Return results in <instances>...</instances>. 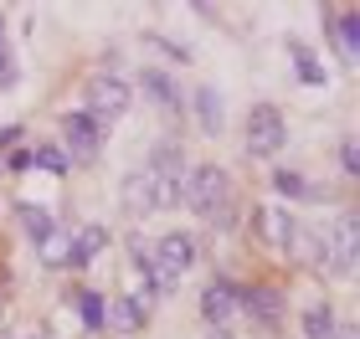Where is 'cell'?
I'll use <instances>...</instances> for the list:
<instances>
[{
    "instance_id": "cell-1",
    "label": "cell",
    "mask_w": 360,
    "mask_h": 339,
    "mask_svg": "<svg viewBox=\"0 0 360 339\" xmlns=\"http://www.w3.org/2000/svg\"><path fill=\"white\" fill-rule=\"evenodd\" d=\"M180 206H191L211 226H232V180L221 165H195L180 175Z\"/></svg>"
},
{
    "instance_id": "cell-2",
    "label": "cell",
    "mask_w": 360,
    "mask_h": 339,
    "mask_svg": "<svg viewBox=\"0 0 360 339\" xmlns=\"http://www.w3.org/2000/svg\"><path fill=\"white\" fill-rule=\"evenodd\" d=\"M195 267V237L191 232H165L160 241H150V298L170 293L180 272Z\"/></svg>"
},
{
    "instance_id": "cell-3",
    "label": "cell",
    "mask_w": 360,
    "mask_h": 339,
    "mask_svg": "<svg viewBox=\"0 0 360 339\" xmlns=\"http://www.w3.org/2000/svg\"><path fill=\"white\" fill-rule=\"evenodd\" d=\"M355 237H360V221H355V216H340L330 232L319 237V262L330 267L335 278H355V262H360Z\"/></svg>"
},
{
    "instance_id": "cell-4",
    "label": "cell",
    "mask_w": 360,
    "mask_h": 339,
    "mask_svg": "<svg viewBox=\"0 0 360 339\" xmlns=\"http://www.w3.org/2000/svg\"><path fill=\"white\" fill-rule=\"evenodd\" d=\"M288 144V124H283V113H278L273 103H257L252 113H248V154L252 159H268V154H278Z\"/></svg>"
},
{
    "instance_id": "cell-5",
    "label": "cell",
    "mask_w": 360,
    "mask_h": 339,
    "mask_svg": "<svg viewBox=\"0 0 360 339\" xmlns=\"http://www.w3.org/2000/svg\"><path fill=\"white\" fill-rule=\"evenodd\" d=\"M83 98H88V108H83V113H93L98 124H103V119H119V113L129 108V83H124L119 72H98L93 83H88Z\"/></svg>"
},
{
    "instance_id": "cell-6",
    "label": "cell",
    "mask_w": 360,
    "mask_h": 339,
    "mask_svg": "<svg viewBox=\"0 0 360 339\" xmlns=\"http://www.w3.org/2000/svg\"><path fill=\"white\" fill-rule=\"evenodd\" d=\"M252 237L273 252H288L293 241H299V221H293L283 206H257L252 211Z\"/></svg>"
},
{
    "instance_id": "cell-7",
    "label": "cell",
    "mask_w": 360,
    "mask_h": 339,
    "mask_svg": "<svg viewBox=\"0 0 360 339\" xmlns=\"http://www.w3.org/2000/svg\"><path fill=\"white\" fill-rule=\"evenodd\" d=\"M62 144H68L72 159H98V144H103V124L93 119V113H68L62 119Z\"/></svg>"
},
{
    "instance_id": "cell-8",
    "label": "cell",
    "mask_w": 360,
    "mask_h": 339,
    "mask_svg": "<svg viewBox=\"0 0 360 339\" xmlns=\"http://www.w3.org/2000/svg\"><path fill=\"white\" fill-rule=\"evenodd\" d=\"M237 303H242V288L237 283H211L206 293H201V314H206V324H226V319L237 314Z\"/></svg>"
},
{
    "instance_id": "cell-9",
    "label": "cell",
    "mask_w": 360,
    "mask_h": 339,
    "mask_svg": "<svg viewBox=\"0 0 360 339\" xmlns=\"http://www.w3.org/2000/svg\"><path fill=\"white\" fill-rule=\"evenodd\" d=\"M119 190H124V211H129V216H155V211H160V206H155V180H150L144 170H134Z\"/></svg>"
},
{
    "instance_id": "cell-10",
    "label": "cell",
    "mask_w": 360,
    "mask_h": 339,
    "mask_svg": "<svg viewBox=\"0 0 360 339\" xmlns=\"http://www.w3.org/2000/svg\"><path fill=\"white\" fill-rule=\"evenodd\" d=\"M108 324L119 334H139L144 324H150V293H134V298H119L108 314Z\"/></svg>"
},
{
    "instance_id": "cell-11",
    "label": "cell",
    "mask_w": 360,
    "mask_h": 339,
    "mask_svg": "<svg viewBox=\"0 0 360 339\" xmlns=\"http://www.w3.org/2000/svg\"><path fill=\"white\" fill-rule=\"evenodd\" d=\"M237 309H252L257 324H273L278 314H283V298L273 293V288H242V303Z\"/></svg>"
},
{
    "instance_id": "cell-12",
    "label": "cell",
    "mask_w": 360,
    "mask_h": 339,
    "mask_svg": "<svg viewBox=\"0 0 360 339\" xmlns=\"http://www.w3.org/2000/svg\"><path fill=\"white\" fill-rule=\"evenodd\" d=\"M139 88L155 98V108H165V113L180 108V88H175V77H170V72H155V67H150V72L139 77Z\"/></svg>"
},
{
    "instance_id": "cell-13",
    "label": "cell",
    "mask_w": 360,
    "mask_h": 339,
    "mask_svg": "<svg viewBox=\"0 0 360 339\" xmlns=\"http://www.w3.org/2000/svg\"><path fill=\"white\" fill-rule=\"evenodd\" d=\"M103 247H108V232H103V226H98V221H93V226H83V232L72 237V267H88Z\"/></svg>"
},
{
    "instance_id": "cell-14",
    "label": "cell",
    "mask_w": 360,
    "mask_h": 339,
    "mask_svg": "<svg viewBox=\"0 0 360 339\" xmlns=\"http://www.w3.org/2000/svg\"><path fill=\"white\" fill-rule=\"evenodd\" d=\"M15 221H21V232H26L31 241H37V247H41V241H46V237L57 232L52 211H41V206H15Z\"/></svg>"
},
{
    "instance_id": "cell-15",
    "label": "cell",
    "mask_w": 360,
    "mask_h": 339,
    "mask_svg": "<svg viewBox=\"0 0 360 339\" xmlns=\"http://www.w3.org/2000/svg\"><path fill=\"white\" fill-rule=\"evenodd\" d=\"M195 119H201L206 134H221V93L217 88H195Z\"/></svg>"
},
{
    "instance_id": "cell-16",
    "label": "cell",
    "mask_w": 360,
    "mask_h": 339,
    "mask_svg": "<svg viewBox=\"0 0 360 339\" xmlns=\"http://www.w3.org/2000/svg\"><path fill=\"white\" fill-rule=\"evenodd\" d=\"M41 262L46 267H72V232H62V226H57V232L41 241Z\"/></svg>"
},
{
    "instance_id": "cell-17",
    "label": "cell",
    "mask_w": 360,
    "mask_h": 339,
    "mask_svg": "<svg viewBox=\"0 0 360 339\" xmlns=\"http://www.w3.org/2000/svg\"><path fill=\"white\" fill-rule=\"evenodd\" d=\"M304 339H335V309L330 303L304 309Z\"/></svg>"
},
{
    "instance_id": "cell-18",
    "label": "cell",
    "mask_w": 360,
    "mask_h": 339,
    "mask_svg": "<svg viewBox=\"0 0 360 339\" xmlns=\"http://www.w3.org/2000/svg\"><path fill=\"white\" fill-rule=\"evenodd\" d=\"M77 319H83L88 329H103L108 324V303L93 293V288H83V293H77Z\"/></svg>"
},
{
    "instance_id": "cell-19",
    "label": "cell",
    "mask_w": 360,
    "mask_h": 339,
    "mask_svg": "<svg viewBox=\"0 0 360 339\" xmlns=\"http://www.w3.org/2000/svg\"><path fill=\"white\" fill-rule=\"evenodd\" d=\"M335 26V36H340V46H345V57L355 62L360 57V15L350 11V15H340V21H330Z\"/></svg>"
},
{
    "instance_id": "cell-20",
    "label": "cell",
    "mask_w": 360,
    "mask_h": 339,
    "mask_svg": "<svg viewBox=\"0 0 360 339\" xmlns=\"http://www.w3.org/2000/svg\"><path fill=\"white\" fill-rule=\"evenodd\" d=\"M273 190H278V196H288V201H309V196H314L309 180H304V175H293V170H278L273 175Z\"/></svg>"
},
{
    "instance_id": "cell-21",
    "label": "cell",
    "mask_w": 360,
    "mask_h": 339,
    "mask_svg": "<svg viewBox=\"0 0 360 339\" xmlns=\"http://www.w3.org/2000/svg\"><path fill=\"white\" fill-rule=\"evenodd\" d=\"M31 165H41V170L62 175V170H68V154H62V149H52V144H41V149H31Z\"/></svg>"
},
{
    "instance_id": "cell-22",
    "label": "cell",
    "mask_w": 360,
    "mask_h": 339,
    "mask_svg": "<svg viewBox=\"0 0 360 339\" xmlns=\"http://www.w3.org/2000/svg\"><path fill=\"white\" fill-rule=\"evenodd\" d=\"M293 57H299V77H304V83H324V72L314 67V57H309L304 46H293Z\"/></svg>"
},
{
    "instance_id": "cell-23",
    "label": "cell",
    "mask_w": 360,
    "mask_h": 339,
    "mask_svg": "<svg viewBox=\"0 0 360 339\" xmlns=\"http://www.w3.org/2000/svg\"><path fill=\"white\" fill-rule=\"evenodd\" d=\"M15 83V57H11V46L0 41V88H11Z\"/></svg>"
},
{
    "instance_id": "cell-24",
    "label": "cell",
    "mask_w": 360,
    "mask_h": 339,
    "mask_svg": "<svg viewBox=\"0 0 360 339\" xmlns=\"http://www.w3.org/2000/svg\"><path fill=\"white\" fill-rule=\"evenodd\" d=\"M340 159H345V170H350V175L360 170V154H355V139H345V149H340Z\"/></svg>"
},
{
    "instance_id": "cell-25",
    "label": "cell",
    "mask_w": 360,
    "mask_h": 339,
    "mask_svg": "<svg viewBox=\"0 0 360 339\" xmlns=\"http://www.w3.org/2000/svg\"><path fill=\"white\" fill-rule=\"evenodd\" d=\"M15 139H21V128H15V124H6V128H0V149H6V144H15Z\"/></svg>"
},
{
    "instance_id": "cell-26",
    "label": "cell",
    "mask_w": 360,
    "mask_h": 339,
    "mask_svg": "<svg viewBox=\"0 0 360 339\" xmlns=\"http://www.w3.org/2000/svg\"><path fill=\"white\" fill-rule=\"evenodd\" d=\"M211 339H232V334H226V329H217V334H211Z\"/></svg>"
},
{
    "instance_id": "cell-27",
    "label": "cell",
    "mask_w": 360,
    "mask_h": 339,
    "mask_svg": "<svg viewBox=\"0 0 360 339\" xmlns=\"http://www.w3.org/2000/svg\"><path fill=\"white\" fill-rule=\"evenodd\" d=\"M0 41H6V21H0Z\"/></svg>"
},
{
    "instance_id": "cell-28",
    "label": "cell",
    "mask_w": 360,
    "mask_h": 339,
    "mask_svg": "<svg viewBox=\"0 0 360 339\" xmlns=\"http://www.w3.org/2000/svg\"><path fill=\"white\" fill-rule=\"evenodd\" d=\"M41 339H46V334H41Z\"/></svg>"
}]
</instances>
